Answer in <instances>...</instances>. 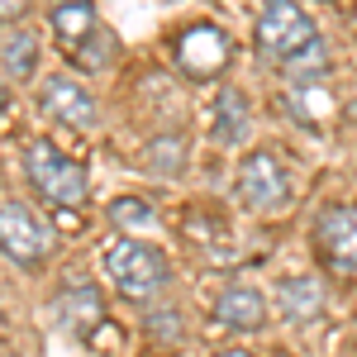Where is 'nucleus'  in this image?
<instances>
[{
    "label": "nucleus",
    "instance_id": "1",
    "mask_svg": "<svg viewBox=\"0 0 357 357\" xmlns=\"http://www.w3.org/2000/svg\"><path fill=\"white\" fill-rule=\"evenodd\" d=\"M24 176L48 205H62V210H77L86 200V191H91L86 162H77L72 153H62L48 138H33L24 148Z\"/></svg>",
    "mask_w": 357,
    "mask_h": 357
},
{
    "label": "nucleus",
    "instance_id": "2",
    "mask_svg": "<svg viewBox=\"0 0 357 357\" xmlns=\"http://www.w3.org/2000/svg\"><path fill=\"white\" fill-rule=\"evenodd\" d=\"M252 43L257 53L272 57V62H296L301 53H310L319 43V29L310 20L301 0H267L257 10V24H252Z\"/></svg>",
    "mask_w": 357,
    "mask_h": 357
},
{
    "label": "nucleus",
    "instance_id": "3",
    "mask_svg": "<svg viewBox=\"0 0 357 357\" xmlns=\"http://www.w3.org/2000/svg\"><path fill=\"white\" fill-rule=\"evenodd\" d=\"M105 276L124 301H153L167 286V257L153 243H138V238H114L105 248Z\"/></svg>",
    "mask_w": 357,
    "mask_h": 357
},
{
    "label": "nucleus",
    "instance_id": "4",
    "mask_svg": "<svg viewBox=\"0 0 357 357\" xmlns=\"http://www.w3.org/2000/svg\"><path fill=\"white\" fill-rule=\"evenodd\" d=\"M53 224L24 200H0V252L20 267H43L53 257Z\"/></svg>",
    "mask_w": 357,
    "mask_h": 357
},
{
    "label": "nucleus",
    "instance_id": "5",
    "mask_svg": "<svg viewBox=\"0 0 357 357\" xmlns=\"http://www.w3.org/2000/svg\"><path fill=\"white\" fill-rule=\"evenodd\" d=\"M238 200L248 210H257V215H276V210L291 205V176H286L276 153L262 148V153L243 158V167H238Z\"/></svg>",
    "mask_w": 357,
    "mask_h": 357
},
{
    "label": "nucleus",
    "instance_id": "6",
    "mask_svg": "<svg viewBox=\"0 0 357 357\" xmlns=\"http://www.w3.org/2000/svg\"><path fill=\"white\" fill-rule=\"evenodd\" d=\"M38 110L48 114L53 124H62V129H96V119H100V105L86 91V82L82 77H67V72L43 77V86H38Z\"/></svg>",
    "mask_w": 357,
    "mask_h": 357
},
{
    "label": "nucleus",
    "instance_id": "7",
    "mask_svg": "<svg viewBox=\"0 0 357 357\" xmlns=\"http://www.w3.org/2000/svg\"><path fill=\"white\" fill-rule=\"evenodd\" d=\"M319 257L333 272H357V205H329L314 220Z\"/></svg>",
    "mask_w": 357,
    "mask_h": 357
},
{
    "label": "nucleus",
    "instance_id": "8",
    "mask_svg": "<svg viewBox=\"0 0 357 357\" xmlns=\"http://www.w3.org/2000/svg\"><path fill=\"white\" fill-rule=\"evenodd\" d=\"M215 319L234 333H257L267 324V296L257 286H243V281H229L215 301Z\"/></svg>",
    "mask_w": 357,
    "mask_h": 357
},
{
    "label": "nucleus",
    "instance_id": "9",
    "mask_svg": "<svg viewBox=\"0 0 357 357\" xmlns=\"http://www.w3.org/2000/svg\"><path fill=\"white\" fill-rule=\"evenodd\" d=\"M276 310L291 319V324H314L324 314V286L314 276H286L276 286Z\"/></svg>",
    "mask_w": 357,
    "mask_h": 357
},
{
    "label": "nucleus",
    "instance_id": "10",
    "mask_svg": "<svg viewBox=\"0 0 357 357\" xmlns=\"http://www.w3.org/2000/svg\"><path fill=\"white\" fill-rule=\"evenodd\" d=\"M33 67H38V33L10 24L0 33V77L5 82H29Z\"/></svg>",
    "mask_w": 357,
    "mask_h": 357
},
{
    "label": "nucleus",
    "instance_id": "11",
    "mask_svg": "<svg viewBox=\"0 0 357 357\" xmlns=\"http://www.w3.org/2000/svg\"><path fill=\"white\" fill-rule=\"evenodd\" d=\"M252 134V110H248L243 91H224L220 105H215V143L220 148H234Z\"/></svg>",
    "mask_w": 357,
    "mask_h": 357
},
{
    "label": "nucleus",
    "instance_id": "12",
    "mask_svg": "<svg viewBox=\"0 0 357 357\" xmlns=\"http://www.w3.org/2000/svg\"><path fill=\"white\" fill-rule=\"evenodd\" d=\"M105 310H100V296L91 291V286H82V281H72L67 291H62V301H57V319L67 324V329L77 333H91V324L100 319Z\"/></svg>",
    "mask_w": 357,
    "mask_h": 357
},
{
    "label": "nucleus",
    "instance_id": "13",
    "mask_svg": "<svg viewBox=\"0 0 357 357\" xmlns=\"http://www.w3.org/2000/svg\"><path fill=\"white\" fill-rule=\"evenodd\" d=\"M53 29L77 48V43H86V38L100 29V20H96L91 0H72V5H57V10H53Z\"/></svg>",
    "mask_w": 357,
    "mask_h": 357
},
{
    "label": "nucleus",
    "instance_id": "14",
    "mask_svg": "<svg viewBox=\"0 0 357 357\" xmlns=\"http://www.w3.org/2000/svg\"><path fill=\"white\" fill-rule=\"evenodd\" d=\"M114 48H119V43H114L110 29H96L86 43H77V53H72V57L82 62L86 72H96V67H110V53H114Z\"/></svg>",
    "mask_w": 357,
    "mask_h": 357
},
{
    "label": "nucleus",
    "instance_id": "15",
    "mask_svg": "<svg viewBox=\"0 0 357 357\" xmlns=\"http://www.w3.org/2000/svg\"><path fill=\"white\" fill-rule=\"evenodd\" d=\"M110 220L114 224H153V210H148V200H138V195H114Z\"/></svg>",
    "mask_w": 357,
    "mask_h": 357
},
{
    "label": "nucleus",
    "instance_id": "16",
    "mask_svg": "<svg viewBox=\"0 0 357 357\" xmlns=\"http://www.w3.org/2000/svg\"><path fill=\"white\" fill-rule=\"evenodd\" d=\"M29 15V0H0V24H20Z\"/></svg>",
    "mask_w": 357,
    "mask_h": 357
},
{
    "label": "nucleus",
    "instance_id": "17",
    "mask_svg": "<svg viewBox=\"0 0 357 357\" xmlns=\"http://www.w3.org/2000/svg\"><path fill=\"white\" fill-rule=\"evenodd\" d=\"M5 110H10V86H5V77H0V119H5Z\"/></svg>",
    "mask_w": 357,
    "mask_h": 357
},
{
    "label": "nucleus",
    "instance_id": "18",
    "mask_svg": "<svg viewBox=\"0 0 357 357\" xmlns=\"http://www.w3.org/2000/svg\"><path fill=\"white\" fill-rule=\"evenodd\" d=\"M215 357H257V353H248V348H220Z\"/></svg>",
    "mask_w": 357,
    "mask_h": 357
}]
</instances>
